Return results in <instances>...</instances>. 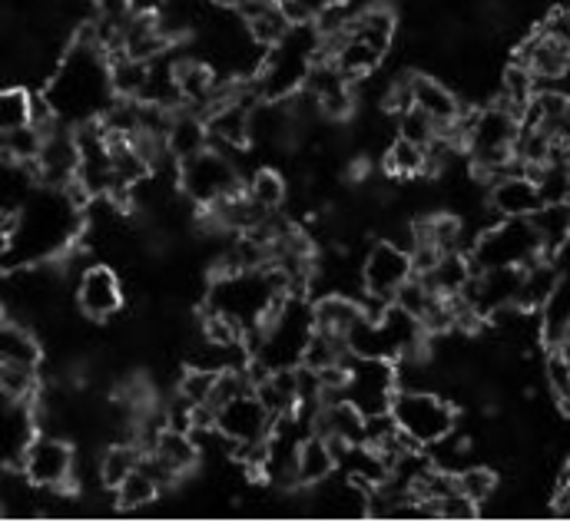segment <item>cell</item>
<instances>
[{
  "mask_svg": "<svg viewBox=\"0 0 570 526\" xmlns=\"http://www.w3.org/2000/svg\"><path fill=\"white\" fill-rule=\"evenodd\" d=\"M97 7V17L104 20H127L134 13V0H90Z\"/></svg>",
  "mask_w": 570,
  "mask_h": 526,
  "instance_id": "obj_35",
  "label": "cell"
},
{
  "mask_svg": "<svg viewBox=\"0 0 570 526\" xmlns=\"http://www.w3.org/2000/svg\"><path fill=\"white\" fill-rule=\"evenodd\" d=\"M213 385H216V371L193 368V371H186V375H183V381H179V397H183V404H186V407H199V404H206V400H209V395H213Z\"/></svg>",
  "mask_w": 570,
  "mask_h": 526,
  "instance_id": "obj_34",
  "label": "cell"
},
{
  "mask_svg": "<svg viewBox=\"0 0 570 526\" xmlns=\"http://www.w3.org/2000/svg\"><path fill=\"white\" fill-rule=\"evenodd\" d=\"M415 275L412 268V256L409 249H402L399 242H375L362 262V288L365 295L372 298H382V301H392L395 291Z\"/></svg>",
  "mask_w": 570,
  "mask_h": 526,
  "instance_id": "obj_8",
  "label": "cell"
},
{
  "mask_svg": "<svg viewBox=\"0 0 570 526\" xmlns=\"http://www.w3.org/2000/svg\"><path fill=\"white\" fill-rule=\"evenodd\" d=\"M243 192L266 212H279L285 202V179L276 169H259L253 172V179L243 186Z\"/></svg>",
  "mask_w": 570,
  "mask_h": 526,
  "instance_id": "obj_28",
  "label": "cell"
},
{
  "mask_svg": "<svg viewBox=\"0 0 570 526\" xmlns=\"http://www.w3.org/2000/svg\"><path fill=\"white\" fill-rule=\"evenodd\" d=\"M273 427H276V417L266 410V404L259 400L256 388L236 395L233 400H226L223 407H216V430L233 447H239V444H263V440H269Z\"/></svg>",
  "mask_w": 570,
  "mask_h": 526,
  "instance_id": "obj_7",
  "label": "cell"
},
{
  "mask_svg": "<svg viewBox=\"0 0 570 526\" xmlns=\"http://www.w3.org/2000/svg\"><path fill=\"white\" fill-rule=\"evenodd\" d=\"M73 474V450L60 437L37 434L23 447V477L37 487H67Z\"/></svg>",
  "mask_w": 570,
  "mask_h": 526,
  "instance_id": "obj_9",
  "label": "cell"
},
{
  "mask_svg": "<svg viewBox=\"0 0 570 526\" xmlns=\"http://www.w3.org/2000/svg\"><path fill=\"white\" fill-rule=\"evenodd\" d=\"M551 265L558 268V271H570V232L564 236V242L554 249V256H551Z\"/></svg>",
  "mask_w": 570,
  "mask_h": 526,
  "instance_id": "obj_36",
  "label": "cell"
},
{
  "mask_svg": "<svg viewBox=\"0 0 570 526\" xmlns=\"http://www.w3.org/2000/svg\"><path fill=\"white\" fill-rule=\"evenodd\" d=\"M176 182H179L183 196L189 202H196L199 209H209V206H216L226 196L243 189L239 169L229 159V152L213 149V146L196 152V156H189V159H183L179 169H176Z\"/></svg>",
  "mask_w": 570,
  "mask_h": 526,
  "instance_id": "obj_3",
  "label": "cell"
},
{
  "mask_svg": "<svg viewBox=\"0 0 570 526\" xmlns=\"http://www.w3.org/2000/svg\"><path fill=\"white\" fill-rule=\"evenodd\" d=\"M544 259L541 239L531 226V219H501L491 226L471 249L474 271L484 268H524V265Z\"/></svg>",
  "mask_w": 570,
  "mask_h": 526,
  "instance_id": "obj_4",
  "label": "cell"
},
{
  "mask_svg": "<svg viewBox=\"0 0 570 526\" xmlns=\"http://www.w3.org/2000/svg\"><path fill=\"white\" fill-rule=\"evenodd\" d=\"M312 315H315V328H318V331H328V335L345 338V335H348V328H352L365 311H362V305H358V301H352L348 295L332 291V295H325L322 301H315V305H312Z\"/></svg>",
  "mask_w": 570,
  "mask_h": 526,
  "instance_id": "obj_23",
  "label": "cell"
},
{
  "mask_svg": "<svg viewBox=\"0 0 570 526\" xmlns=\"http://www.w3.org/2000/svg\"><path fill=\"white\" fill-rule=\"evenodd\" d=\"M77 216L80 206L73 186L70 189L37 186L33 196L10 219V242L3 256L20 262H40L57 256L77 236Z\"/></svg>",
  "mask_w": 570,
  "mask_h": 526,
  "instance_id": "obj_2",
  "label": "cell"
},
{
  "mask_svg": "<svg viewBox=\"0 0 570 526\" xmlns=\"http://www.w3.org/2000/svg\"><path fill=\"white\" fill-rule=\"evenodd\" d=\"M146 454H153V457H156L163 467H169L176 477H183L186 470H193L196 460H199V447L193 444L189 430H176V427H166V430L156 437L153 450H146Z\"/></svg>",
  "mask_w": 570,
  "mask_h": 526,
  "instance_id": "obj_22",
  "label": "cell"
},
{
  "mask_svg": "<svg viewBox=\"0 0 570 526\" xmlns=\"http://www.w3.org/2000/svg\"><path fill=\"white\" fill-rule=\"evenodd\" d=\"M399 136L428 149V146L441 136V127H438L428 113H422L419 107H409V110L402 113V120H399Z\"/></svg>",
  "mask_w": 570,
  "mask_h": 526,
  "instance_id": "obj_33",
  "label": "cell"
},
{
  "mask_svg": "<svg viewBox=\"0 0 570 526\" xmlns=\"http://www.w3.org/2000/svg\"><path fill=\"white\" fill-rule=\"evenodd\" d=\"M256 395L266 404V410L279 420L298 407V365L266 371L263 381H256Z\"/></svg>",
  "mask_w": 570,
  "mask_h": 526,
  "instance_id": "obj_20",
  "label": "cell"
},
{
  "mask_svg": "<svg viewBox=\"0 0 570 526\" xmlns=\"http://www.w3.org/2000/svg\"><path fill=\"white\" fill-rule=\"evenodd\" d=\"M531 226L541 239V252L544 259L554 256V249L564 242V236L570 232V202H544L534 216H531Z\"/></svg>",
  "mask_w": 570,
  "mask_h": 526,
  "instance_id": "obj_24",
  "label": "cell"
},
{
  "mask_svg": "<svg viewBox=\"0 0 570 526\" xmlns=\"http://www.w3.org/2000/svg\"><path fill=\"white\" fill-rule=\"evenodd\" d=\"M385 166H389V172H395V176H402V179L425 176L428 149L399 136V139H392V146H389V152H385Z\"/></svg>",
  "mask_w": 570,
  "mask_h": 526,
  "instance_id": "obj_30",
  "label": "cell"
},
{
  "mask_svg": "<svg viewBox=\"0 0 570 526\" xmlns=\"http://www.w3.org/2000/svg\"><path fill=\"white\" fill-rule=\"evenodd\" d=\"M159 490H163V487H159V484H156L142 467H137V470H134V474H127V480L117 487V500H120L127 510H137V507L153 504Z\"/></svg>",
  "mask_w": 570,
  "mask_h": 526,
  "instance_id": "obj_31",
  "label": "cell"
},
{
  "mask_svg": "<svg viewBox=\"0 0 570 526\" xmlns=\"http://www.w3.org/2000/svg\"><path fill=\"white\" fill-rule=\"evenodd\" d=\"M554 142H558V146H564V149L570 146V103H568V110L561 113L558 127H554Z\"/></svg>",
  "mask_w": 570,
  "mask_h": 526,
  "instance_id": "obj_37",
  "label": "cell"
},
{
  "mask_svg": "<svg viewBox=\"0 0 570 526\" xmlns=\"http://www.w3.org/2000/svg\"><path fill=\"white\" fill-rule=\"evenodd\" d=\"M77 305L87 318L94 321H104L110 315L120 311L124 305V288H120V278L107 268V265H90L80 281H77Z\"/></svg>",
  "mask_w": 570,
  "mask_h": 526,
  "instance_id": "obj_11",
  "label": "cell"
},
{
  "mask_svg": "<svg viewBox=\"0 0 570 526\" xmlns=\"http://www.w3.org/2000/svg\"><path fill=\"white\" fill-rule=\"evenodd\" d=\"M541 338L548 348H561L570 338V271H558L541 305Z\"/></svg>",
  "mask_w": 570,
  "mask_h": 526,
  "instance_id": "obj_16",
  "label": "cell"
},
{
  "mask_svg": "<svg viewBox=\"0 0 570 526\" xmlns=\"http://www.w3.org/2000/svg\"><path fill=\"white\" fill-rule=\"evenodd\" d=\"M239 17H243L249 37H253L259 47H269V50H273L276 43H283L285 33L292 30V23H288V17L283 13L279 0H249V3L239 10Z\"/></svg>",
  "mask_w": 570,
  "mask_h": 526,
  "instance_id": "obj_17",
  "label": "cell"
},
{
  "mask_svg": "<svg viewBox=\"0 0 570 526\" xmlns=\"http://www.w3.org/2000/svg\"><path fill=\"white\" fill-rule=\"evenodd\" d=\"M534 93H538V77L524 63H511L504 70V80H501V103L511 107L518 117H524V110L534 100Z\"/></svg>",
  "mask_w": 570,
  "mask_h": 526,
  "instance_id": "obj_26",
  "label": "cell"
},
{
  "mask_svg": "<svg viewBox=\"0 0 570 526\" xmlns=\"http://www.w3.org/2000/svg\"><path fill=\"white\" fill-rule=\"evenodd\" d=\"M518 63H524L538 80H558L570 70V43L541 27L534 37L524 40Z\"/></svg>",
  "mask_w": 570,
  "mask_h": 526,
  "instance_id": "obj_14",
  "label": "cell"
},
{
  "mask_svg": "<svg viewBox=\"0 0 570 526\" xmlns=\"http://www.w3.org/2000/svg\"><path fill=\"white\" fill-rule=\"evenodd\" d=\"M166 149L176 162L209 149V130H206V120H199L196 113L189 110H176L173 113V123L166 130Z\"/></svg>",
  "mask_w": 570,
  "mask_h": 526,
  "instance_id": "obj_21",
  "label": "cell"
},
{
  "mask_svg": "<svg viewBox=\"0 0 570 526\" xmlns=\"http://www.w3.org/2000/svg\"><path fill=\"white\" fill-rule=\"evenodd\" d=\"M541 206V189L524 172H508L491 182V209L501 219H531Z\"/></svg>",
  "mask_w": 570,
  "mask_h": 526,
  "instance_id": "obj_12",
  "label": "cell"
},
{
  "mask_svg": "<svg viewBox=\"0 0 570 526\" xmlns=\"http://www.w3.org/2000/svg\"><path fill=\"white\" fill-rule=\"evenodd\" d=\"M389 414L422 447H434L454 430V407L428 391H399Z\"/></svg>",
  "mask_w": 570,
  "mask_h": 526,
  "instance_id": "obj_5",
  "label": "cell"
},
{
  "mask_svg": "<svg viewBox=\"0 0 570 526\" xmlns=\"http://www.w3.org/2000/svg\"><path fill=\"white\" fill-rule=\"evenodd\" d=\"M37 186L40 179L33 172V162H17V159L0 156V216L3 219H13Z\"/></svg>",
  "mask_w": 570,
  "mask_h": 526,
  "instance_id": "obj_18",
  "label": "cell"
},
{
  "mask_svg": "<svg viewBox=\"0 0 570 526\" xmlns=\"http://www.w3.org/2000/svg\"><path fill=\"white\" fill-rule=\"evenodd\" d=\"M312 500L318 504L315 510L325 517H365L372 504V490L345 474V477H325L322 484H315Z\"/></svg>",
  "mask_w": 570,
  "mask_h": 526,
  "instance_id": "obj_13",
  "label": "cell"
},
{
  "mask_svg": "<svg viewBox=\"0 0 570 526\" xmlns=\"http://www.w3.org/2000/svg\"><path fill=\"white\" fill-rule=\"evenodd\" d=\"M43 100L63 127L97 123L117 100L110 80V53L97 47L90 37L73 43V50L53 70Z\"/></svg>",
  "mask_w": 570,
  "mask_h": 526,
  "instance_id": "obj_1",
  "label": "cell"
},
{
  "mask_svg": "<svg viewBox=\"0 0 570 526\" xmlns=\"http://www.w3.org/2000/svg\"><path fill=\"white\" fill-rule=\"evenodd\" d=\"M454 484H458V490H461L468 500L484 504V500H491V494L498 490V474L488 470V467H464V470L454 474Z\"/></svg>",
  "mask_w": 570,
  "mask_h": 526,
  "instance_id": "obj_32",
  "label": "cell"
},
{
  "mask_svg": "<svg viewBox=\"0 0 570 526\" xmlns=\"http://www.w3.org/2000/svg\"><path fill=\"white\" fill-rule=\"evenodd\" d=\"M33 97L23 87H3L0 90V136L23 130L33 123Z\"/></svg>",
  "mask_w": 570,
  "mask_h": 526,
  "instance_id": "obj_27",
  "label": "cell"
},
{
  "mask_svg": "<svg viewBox=\"0 0 570 526\" xmlns=\"http://www.w3.org/2000/svg\"><path fill=\"white\" fill-rule=\"evenodd\" d=\"M395 368L392 361H379V358H348V381L342 397H348L365 417L375 414H389L392 400H395Z\"/></svg>",
  "mask_w": 570,
  "mask_h": 526,
  "instance_id": "obj_6",
  "label": "cell"
},
{
  "mask_svg": "<svg viewBox=\"0 0 570 526\" xmlns=\"http://www.w3.org/2000/svg\"><path fill=\"white\" fill-rule=\"evenodd\" d=\"M338 470V457L332 450V444L322 434H308L302 437V444L295 447V464H292V477L298 487H315L325 477H332Z\"/></svg>",
  "mask_w": 570,
  "mask_h": 526,
  "instance_id": "obj_15",
  "label": "cell"
},
{
  "mask_svg": "<svg viewBox=\"0 0 570 526\" xmlns=\"http://www.w3.org/2000/svg\"><path fill=\"white\" fill-rule=\"evenodd\" d=\"M40 348L20 325L0 321V368H37Z\"/></svg>",
  "mask_w": 570,
  "mask_h": 526,
  "instance_id": "obj_25",
  "label": "cell"
},
{
  "mask_svg": "<svg viewBox=\"0 0 570 526\" xmlns=\"http://www.w3.org/2000/svg\"><path fill=\"white\" fill-rule=\"evenodd\" d=\"M412 100H415V107L422 113H428L441 130L461 120L458 97L444 83H438L434 77H412Z\"/></svg>",
  "mask_w": 570,
  "mask_h": 526,
  "instance_id": "obj_19",
  "label": "cell"
},
{
  "mask_svg": "<svg viewBox=\"0 0 570 526\" xmlns=\"http://www.w3.org/2000/svg\"><path fill=\"white\" fill-rule=\"evenodd\" d=\"M140 447H130V444L110 447V450L104 454V460H100V480H104V487L117 490V487L127 480V474H134V470L140 467Z\"/></svg>",
  "mask_w": 570,
  "mask_h": 526,
  "instance_id": "obj_29",
  "label": "cell"
},
{
  "mask_svg": "<svg viewBox=\"0 0 570 526\" xmlns=\"http://www.w3.org/2000/svg\"><path fill=\"white\" fill-rule=\"evenodd\" d=\"M206 130H209V146L233 152V149H246L253 139V107L239 97H229L223 103H216L206 113Z\"/></svg>",
  "mask_w": 570,
  "mask_h": 526,
  "instance_id": "obj_10",
  "label": "cell"
}]
</instances>
